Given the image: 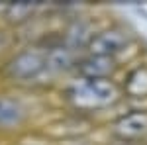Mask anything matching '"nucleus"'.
Segmentation results:
<instances>
[{
    "label": "nucleus",
    "mask_w": 147,
    "mask_h": 145,
    "mask_svg": "<svg viewBox=\"0 0 147 145\" xmlns=\"http://www.w3.org/2000/svg\"><path fill=\"white\" fill-rule=\"evenodd\" d=\"M28 118V110L22 100L0 94V129H18Z\"/></svg>",
    "instance_id": "nucleus-7"
},
{
    "label": "nucleus",
    "mask_w": 147,
    "mask_h": 145,
    "mask_svg": "<svg viewBox=\"0 0 147 145\" xmlns=\"http://www.w3.org/2000/svg\"><path fill=\"white\" fill-rule=\"evenodd\" d=\"M129 43H131V35L127 34L124 28H120V26H108L104 30L94 32L84 49L90 55L116 57L118 53H122Z\"/></svg>",
    "instance_id": "nucleus-3"
},
{
    "label": "nucleus",
    "mask_w": 147,
    "mask_h": 145,
    "mask_svg": "<svg viewBox=\"0 0 147 145\" xmlns=\"http://www.w3.org/2000/svg\"><path fill=\"white\" fill-rule=\"evenodd\" d=\"M35 10H37V6L32 2H12L4 10V18L8 24H22L28 22L35 14Z\"/></svg>",
    "instance_id": "nucleus-9"
},
{
    "label": "nucleus",
    "mask_w": 147,
    "mask_h": 145,
    "mask_svg": "<svg viewBox=\"0 0 147 145\" xmlns=\"http://www.w3.org/2000/svg\"><path fill=\"white\" fill-rule=\"evenodd\" d=\"M8 45H10V35H8V32L0 30V53H2Z\"/></svg>",
    "instance_id": "nucleus-10"
},
{
    "label": "nucleus",
    "mask_w": 147,
    "mask_h": 145,
    "mask_svg": "<svg viewBox=\"0 0 147 145\" xmlns=\"http://www.w3.org/2000/svg\"><path fill=\"white\" fill-rule=\"evenodd\" d=\"M122 94L127 98H147V65H137L125 75L122 82Z\"/></svg>",
    "instance_id": "nucleus-8"
},
{
    "label": "nucleus",
    "mask_w": 147,
    "mask_h": 145,
    "mask_svg": "<svg viewBox=\"0 0 147 145\" xmlns=\"http://www.w3.org/2000/svg\"><path fill=\"white\" fill-rule=\"evenodd\" d=\"M116 71H118L116 57L90 55V53L79 55L75 65V73L80 78H112Z\"/></svg>",
    "instance_id": "nucleus-5"
},
{
    "label": "nucleus",
    "mask_w": 147,
    "mask_h": 145,
    "mask_svg": "<svg viewBox=\"0 0 147 145\" xmlns=\"http://www.w3.org/2000/svg\"><path fill=\"white\" fill-rule=\"evenodd\" d=\"M77 59H79V53L73 51L67 45H63L61 41L45 47V65H47V71H51V73L75 71Z\"/></svg>",
    "instance_id": "nucleus-6"
},
{
    "label": "nucleus",
    "mask_w": 147,
    "mask_h": 145,
    "mask_svg": "<svg viewBox=\"0 0 147 145\" xmlns=\"http://www.w3.org/2000/svg\"><path fill=\"white\" fill-rule=\"evenodd\" d=\"M63 96L77 114L106 110L122 98V86L114 78H77L65 86Z\"/></svg>",
    "instance_id": "nucleus-1"
},
{
    "label": "nucleus",
    "mask_w": 147,
    "mask_h": 145,
    "mask_svg": "<svg viewBox=\"0 0 147 145\" xmlns=\"http://www.w3.org/2000/svg\"><path fill=\"white\" fill-rule=\"evenodd\" d=\"M110 134L125 145H134L147 139V110H131L118 116L112 122Z\"/></svg>",
    "instance_id": "nucleus-4"
},
{
    "label": "nucleus",
    "mask_w": 147,
    "mask_h": 145,
    "mask_svg": "<svg viewBox=\"0 0 147 145\" xmlns=\"http://www.w3.org/2000/svg\"><path fill=\"white\" fill-rule=\"evenodd\" d=\"M43 73H47L45 65V47L28 45L4 63L2 75L14 82H30L37 80Z\"/></svg>",
    "instance_id": "nucleus-2"
}]
</instances>
